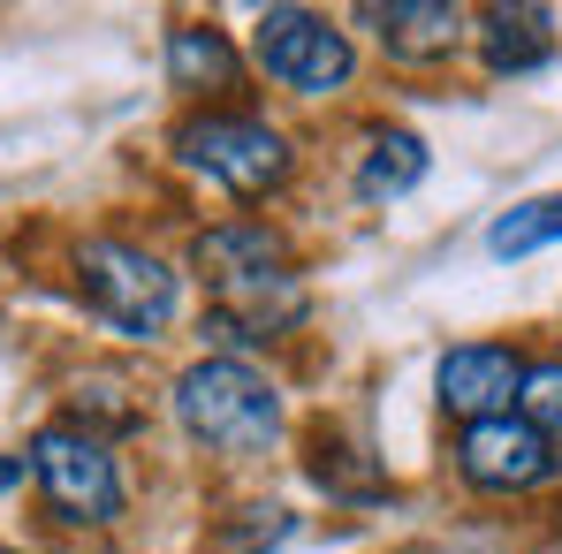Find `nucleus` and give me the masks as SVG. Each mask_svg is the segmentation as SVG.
I'll return each mask as SVG.
<instances>
[{
	"label": "nucleus",
	"mask_w": 562,
	"mask_h": 554,
	"mask_svg": "<svg viewBox=\"0 0 562 554\" xmlns=\"http://www.w3.org/2000/svg\"><path fill=\"white\" fill-rule=\"evenodd\" d=\"M190 267L213 289L205 342H221V358H236L251 342H274L281 327H296L312 312L304 274H296L281 228H267V221H221V228H205L190 244Z\"/></svg>",
	"instance_id": "f257e3e1"
},
{
	"label": "nucleus",
	"mask_w": 562,
	"mask_h": 554,
	"mask_svg": "<svg viewBox=\"0 0 562 554\" xmlns=\"http://www.w3.org/2000/svg\"><path fill=\"white\" fill-rule=\"evenodd\" d=\"M176 418L221 456H259L281 433V387L244 358H198L176 372Z\"/></svg>",
	"instance_id": "f03ea898"
},
{
	"label": "nucleus",
	"mask_w": 562,
	"mask_h": 554,
	"mask_svg": "<svg viewBox=\"0 0 562 554\" xmlns=\"http://www.w3.org/2000/svg\"><path fill=\"white\" fill-rule=\"evenodd\" d=\"M77 296L99 327L130 335V342H160L183 312V281L168 259L137 251V244H114V236H92L77 251Z\"/></svg>",
	"instance_id": "7ed1b4c3"
},
{
	"label": "nucleus",
	"mask_w": 562,
	"mask_h": 554,
	"mask_svg": "<svg viewBox=\"0 0 562 554\" xmlns=\"http://www.w3.org/2000/svg\"><path fill=\"white\" fill-rule=\"evenodd\" d=\"M251 61L274 77L281 92L296 99H319V92H342L358 77V46L342 23H327L319 8H267L251 23Z\"/></svg>",
	"instance_id": "20e7f679"
},
{
	"label": "nucleus",
	"mask_w": 562,
	"mask_h": 554,
	"mask_svg": "<svg viewBox=\"0 0 562 554\" xmlns=\"http://www.w3.org/2000/svg\"><path fill=\"white\" fill-rule=\"evenodd\" d=\"M176 160L236 197H267L289 183V137L259 114H190L176 129Z\"/></svg>",
	"instance_id": "39448f33"
},
{
	"label": "nucleus",
	"mask_w": 562,
	"mask_h": 554,
	"mask_svg": "<svg viewBox=\"0 0 562 554\" xmlns=\"http://www.w3.org/2000/svg\"><path fill=\"white\" fill-rule=\"evenodd\" d=\"M31 478H38V494L54 501V517H69V524H114L122 517V471L106 456V441H92L85 426H69V418H54V426H38L31 433Z\"/></svg>",
	"instance_id": "423d86ee"
},
{
	"label": "nucleus",
	"mask_w": 562,
	"mask_h": 554,
	"mask_svg": "<svg viewBox=\"0 0 562 554\" xmlns=\"http://www.w3.org/2000/svg\"><path fill=\"white\" fill-rule=\"evenodd\" d=\"M457 471L479 494H532L555 471V449L509 410V418H479V426L457 433Z\"/></svg>",
	"instance_id": "0eeeda50"
},
{
	"label": "nucleus",
	"mask_w": 562,
	"mask_h": 554,
	"mask_svg": "<svg viewBox=\"0 0 562 554\" xmlns=\"http://www.w3.org/2000/svg\"><path fill=\"white\" fill-rule=\"evenodd\" d=\"M434 387H441V410H457L464 426L509 418V410H517V387H525V358L502 350V342H457V350L434 365Z\"/></svg>",
	"instance_id": "6e6552de"
},
{
	"label": "nucleus",
	"mask_w": 562,
	"mask_h": 554,
	"mask_svg": "<svg viewBox=\"0 0 562 554\" xmlns=\"http://www.w3.org/2000/svg\"><path fill=\"white\" fill-rule=\"evenodd\" d=\"M358 23H373V38L395 61H441L464 38V8L449 0H366Z\"/></svg>",
	"instance_id": "1a4fd4ad"
},
{
	"label": "nucleus",
	"mask_w": 562,
	"mask_h": 554,
	"mask_svg": "<svg viewBox=\"0 0 562 554\" xmlns=\"http://www.w3.org/2000/svg\"><path fill=\"white\" fill-rule=\"evenodd\" d=\"M479 54L494 77H525L540 61H555V15L540 0H517V8H486L479 15Z\"/></svg>",
	"instance_id": "9d476101"
},
{
	"label": "nucleus",
	"mask_w": 562,
	"mask_h": 554,
	"mask_svg": "<svg viewBox=\"0 0 562 554\" xmlns=\"http://www.w3.org/2000/svg\"><path fill=\"white\" fill-rule=\"evenodd\" d=\"M426 145L411 137V129H373L366 137V152H358V197L366 205H395V197H411V190L426 183Z\"/></svg>",
	"instance_id": "9b49d317"
},
{
	"label": "nucleus",
	"mask_w": 562,
	"mask_h": 554,
	"mask_svg": "<svg viewBox=\"0 0 562 554\" xmlns=\"http://www.w3.org/2000/svg\"><path fill=\"white\" fill-rule=\"evenodd\" d=\"M236 77H244V61H236L228 31H213V23L168 31V84L176 92H228Z\"/></svg>",
	"instance_id": "f8f14e48"
},
{
	"label": "nucleus",
	"mask_w": 562,
	"mask_h": 554,
	"mask_svg": "<svg viewBox=\"0 0 562 554\" xmlns=\"http://www.w3.org/2000/svg\"><path fill=\"white\" fill-rule=\"evenodd\" d=\"M548 244H562V190L509 205V213L486 228V251H494V259H532V251H548Z\"/></svg>",
	"instance_id": "ddd939ff"
},
{
	"label": "nucleus",
	"mask_w": 562,
	"mask_h": 554,
	"mask_svg": "<svg viewBox=\"0 0 562 554\" xmlns=\"http://www.w3.org/2000/svg\"><path fill=\"white\" fill-rule=\"evenodd\" d=\"M517 418L555 449L562 463V358H548V365H525V387H517Z\"/></svg>",
	"instance_id": "4468645a"
},
{
	"label": "nucleus",
	"mask_w": 562,
	"mask_h": 554,
	"mask_svg": "<svg viewBox=\"0 0 562 554\" xmlns=\"http://www.w3.org/2000/svg\"><path fill=\"white\" fill-rule=\"evenodd\" d=\"M137 418H145V410L130 403V387H122V380H85V387H77V418H69V426H85V433L99 441V426H106V433H130Z\"/></svg>",
	"instance_id": "2eb2a0df"
},
{
	"label": "nucleus",
	"mask_w": 562,
	"mask_h": 554,
	"mask_svg": "<svg viewBox=\"0 0 562 554\" xmlns=\"http://www.w3.org/2000/svg\"><path fill=\"white\" fill-rule=\"evenodd\" d=\"M312 478H319L327 494H350V501L380 494V478H373V471H358V449H327V441H319V463H312Z\"/></svg>",
	"instance_id": "dca6fc26"
},
{
	"label": "nucleus",
	"mask_w": 562,
	"mask_h": 554,
	"mask_svg": "<svg viewBox=\"0 0 562 554\" xmlns=\"http://www.w3.org/2000/svg\"><path fill=\"white\" fill-rule=\"evenodd\" d=\"M23 471H31L23 456H0V494H8V486H23Z\"/></svg>",
	"instance_id": "f3484780"
},
{
	"label": "nucleus",
	"mask_w": 562,
	"mask_h": 554,
	"mask_svg": "<svg viewBox=\"0 0 562 554\" xmlns=\"http://www.w3.org/2000/svg\"><path fill=\"white\" fill-rule=\"evenodd\" d=\"M236 554H274V547H236Z\"/></svg>",
	"instance_id": "a211bd4d"
},
{
	"label": "nucleus",
	"mask_w": 562,
	"mask_h": 554,
	"mask_svg": "<svg viewBox=\"0 0 562 554\" xmlns=\"http://www.w3.org/2000/svg\"><path fill=\"white\" fill-rule=\"evenodd\" d=\"M457 554H479V547H457ZM486 554H494V547H486Z\"/></svg>",
	"instance_id": "6ab92c4d"
}]
</instances>
